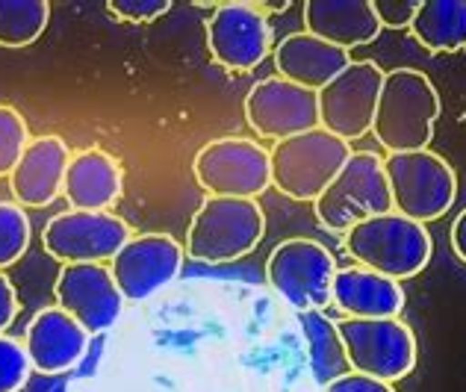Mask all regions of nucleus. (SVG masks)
<instances>
[{
  "mask_svg": "<svg viewBox=\"0 0 466 392\" xmlns=\"http://www.w3.org/2000/svg\"><path fill=\"white\" fill-rule=\"evenodd\" d=\"M437 118L440 95L422 71H387L372 121V136L387 154L425 151L434 139Z\"/></svg>",
  "mask_w": 466,
  "mask_h": 392,
  "instance_id": "1",
  "label": "nucleus"
},
{
  "mask_svg": "<svg viewBox=\"0 0 466 392\" xmlns=\"http://www.w3.org/2000/svg\"><path fill=\"white\" fill-rule=\"evenodd\" d=\"M342 248L354 263L392 280L416 277L431 263L434 242L428 227L399 213H384L342 234Z\"/></svg>",
  "mask_w": 466,
  "mask_h": 392,
  "instance_id": "2",
  "label": "nucleus"
},
{
  "mask_svg": "<svg viewBox=\"0 0 466 392\" xmlns=\"http://www.w3.org/2000/svg\"><path fill=\"white\" fill-rule=\"evenodd\" d=\"M316 222L330 234H349L366 218L392 213L384 159L372 151H351L339 175L313 201Z\"/></svg>",
  "mask_w": 466,
  "mask_h": 392,
  "instance_id": "3",
  "label": "nucleus"
},
{
  "mask_svg": "<svg viewBox=\"0 0 466 392\" xmlns=\"http://www.w3.org/2000/svg\"><path fill=\"white\" fill-rule=\"evenodd\" d=\"M384 175L392 198V213L410 222H437L443 218L458 198L455 168L434 151L387 154Z\"/></svg>",
  "mask_w": 466,
  "mask_h": 392,
  "instance_id": "4",
  "label": "nucleus"
},
{
  "mask_svg": "<svg viewBox=\"0 0 466 392\" xmlns=\"http://www.w3.org/2000/svg\"><path fill=\"white\" fill-rule=\"evenodd\" d=\"M266 234V213L248 198H210L195 210L187 254L198 263H233L251 254Z\"/></svg>",
  "mask_w": 466,
  "mask_h": 392,
  "instance_id": "5",
  "label": "nucleus"
},
{
  "mask_svg": "<svg viewBox=\"0 0 466 392\" xmlns=\"http://www.w3.org/2000/svg\"><path fill=\"white\" fill-rule=\"evenodd\" d=\"M349 156L351 145L330 136L322 127L275 142V148L268 151L272 186L292 201L313 204L328 189V183L339 175Z\"/></svg>",
  "mask_w": 466,
  "mask_h": 392,
  "instance_id": "6",
  "label": "nucleus"
},
{
  "mask_svg": "<svg viewBox=\"0 0 466 392\" xmlns=\"http://www.w3.org/2000/svg\"><path fill=\"white\" fill-rule=\"evenodd\" d=\"M351 372L396 384L416 366V337L401 318H339L334 322Z\"/></svg>",
  "mask_w": 466,
  "mask_h": 392,
  "instance_id": "7",
  "label": "nucleus"
},
{
  "mask_svg": "<svg viewBox=\"0 0 466 392\" xmlns=\"http://www.w3.org/2000/svg\"><path fill=\"white\" fill-rule=\"evenodd\" d=\"M192 175L210 198L257 201L272 186L268 151L254 139H213L195 154Z\"/></svg>",
  "mask_w": 466,
  "mask_h": 392,
  "instance_id": "8",
  "label": "nucleus"
},
{
  "mask_svg": "<svg viewBox=\"0 0 466 392\" xmlns=\"http://www.w3.org/2000/svg\"><path fill=\"white\" fill-rule=\"evenodd\" d=\"M337 263L325 245L313 239H287L275 245L266 260V280L289 307L301 313H316L330 301Z\"/></svg>",
  "mask_w": 466,
  "mask_h": 392,
  "instance_id": "9",
  "label": "nucleus"
},
{
  "mask_svg": "<svg viewBox=\"0 0 466 392\" xmlns=\"http://www.w3.org/2000/svg\"><path fill=\"white\" fill-rule=\"evenodd\" d=\"M384 75L387 71H381L370 59H351L346 71H339L325 89L316 92L319 127L342 142L363 139L366 133H372Z\"/></svg>",
  "mask_w": 466,
  "mask_h": 392,
  "instance_id": "10",
  "label": "nucleus"
},
{
  "mask_svg": "<svg viewBox=\"0 0 466 392\" xmlns=\"http://www.w3.org/2000/svg\"><path fill=\"white\" fill-rule=\"evenodd\" d=\"M130 225L116 213L66 210L45 225L42 248L63 266L106 263L130 239Z\"/></svg>",
  "mask_w": 466,
  "mask_h": 392,
  "instance_id": "11",
  "label": "nucleus"
},
{
  "mask_svg": "<svg viewBox=\"0 0 466 392\" xmlns=\"http://www.w3.org/2000/svg\"><path fill=\"white\" fill-rule=\"evenodd\" d=\"M207 47L228 71H254L272 51V24L260 4H216L207 18Z\"/></svg>",
  "mask_w": 466,
  "mask_h": 392,
  "instance_id": "12",
  "label": "nucleus"
},
{
  "mask_svg": "<svg viewBox=\"0 0 466 392\" xmlns=\"http://www.w3.org/2000/svg\"><path fill=\"white\" fill-rule=\"evenodd\" d=\"M245 121L260 139L284 142L319 127L316 92L301 89L284 77H266L245 95Z\"/></svg>",
  "mask_w": 466,
  "mask_h": 392,
  "instance_id": "13",
  "label": "nucleus"
},
{
  "mask_svg": "<svg viewBox=\"0 0 466 392\" xmlns=\"http://www.w3.org/2000/svg\"><path fill=\"white\" fill-rule=\"evenodd\" d=\"M183 254L187 251L175 236L139 234L121 245V251L109 260V272H113L125 301L139 304L180 275Z\"/></svg>",
  "mask_w": 466,
  "mask_h": 392,
  "instance_id": "14",
  "label": "nucleus"
},
{
  "mask_svg": "<svg viewBox=\"0 0 466 392\" xmlns=\"http://www.w3.org/2000/svg\"><path fill=\"white\" fill-rule=\"evenodd\" d=\"M54 298L56 307L75 316L89 337L109 330L125 310V296L104 263L63 266L54 280Z\"/></svg>",
  "mask_w": 466,
  "mask_h": 392,
  "instance_id": "15",
  "label": "nucleus"
},
{
  "mask_svg": "<svg viewBox=\"0 0 466 392\" xmlns=\"http://www.w3.org/2000/svg\"><path fill=\"white\" fill-rule=\"evenodd\" d=\"M21 342L30 357L33 372L59 375L75 369L80 363L86 346H89V334L63 307H45L27 322Z\"/></svg>",
  "mask_w": 466,
  "mask_h": 392,
  "instance_id": "16",
  "label": "nucleus"
},
{
  "mask_svg": "<svg viewBox=\"0 0 466 392\" xmlns=\"http://www.w3.org/2000/svg\"><path fill=\"white\" fill-rule=\"evenodd\" d=\"M68 159L71 151L59 136L30 139L18 166L9 171V189L15 204L30 206V210L54 204L63 195Z\"/></svg>",
  "mask_w": 466,
  "mask_h": 392,
  "instance_id": "17",
  "label": "nucleus"
},
{
  "mask_svg": "<svg viewBox=\"0 0 466 392\" xmlns=\"http://www.w3.org/2000/svg\"><path fill=\"white\" fill-rule=\"evenodd\" d=\"M125 192V171L104 148H83L71 154L63 183V198L71 210L106 213Z\"/></svg>",
  "mask_w": 466,
  "mask_h": 392,
  "instance_id": "18",
  "label": "nucleus"
},
{
  "mask_svg": "<svg viewBox=\"0 0 466 392\" xmlns=\"http://www.w3.org/2000/svg\"><path fill=\"white\" fill-rule=\"evenodd\" d=\"M272 59H275L278 77H284L310 92L325 89L339 71H346L351 65L349 51H339V47L316 39L308 30L284 35V39L275 45Z\"/></svg>",
  "mask_w": 466,
  "mask_h": 392,
  "instance_id": "19",
  "label": "nucleus"
},
{
  "mask_svg": "<svg viewBox=\"0 0 466 392\" xmlns=\"http://www.w3.org/2000/svg\"><path fill=\"white\" fill-rule=\"evenodd\" d=\"M330 304L346 318H396L404 310V289L392 277L363 266H349L337 268Z\"/></svg>",
  "mask_w": 466,
  "mask_h": 392,
  "instance_id": "20",
  "label": "nucleus"
},
{
  "mask_svg": "<svg viewBox=\"0 0 466 392\" xmlns=\"http://www.w3.org/2000/svg\"><path fill=\"white\" fill-rule=\"evenodd\" d=\"M304 30L339 51H351L375 42L381 21L375 15L372 0H308Z\"/></svg>",
  "mask_w": 466,
  "mask_h": 392,
  "instance_id": "21",
  "label": "nucleus"
},
{
  "mask_svg": "<svg viewBox=\"0 0 466 392\" xmlns=\"http://www.w3.org/2000/svg\"><path fill=\"white\" fill-rule=\"evenodd\" d=\"M410 35L428 54H458L466 47V0H422Z\"/></svg>",
  "mask_w": 466,
  "mask_h": 392,
  "instance_id": "22",
  "label": "nucleus"
},
{
  "mask_svg": "<svg viewBox=\"0 0 466 392\" xmlns=\"http://www.w3.org/2000/svg\"><path fill=\"white\" fill-rule=\"evenodd\" d=\"M51 21L47 0H0V47H27Z\"/></svg>",
  "mask_w": 466,
  "mask_h": 392,
  "instance_id": "23",
  "label": "nucleus"
},
{
  "mask_svg": "<svg viewBox=\"0 0 466 392\" xmlns=\"http://www.w3.org/2000/svg\"><path fill=\"white\" fill-rule=\"evenodd\" d=\"M30 218L15 201H0V272L15 266L30 248Z\"/></svg>",
  "mask_w": 466,
  "mask_h": 392,
  "instance_id": "24",
  "label": "nucleus"
},
{
  "mask_svg": "<svg viewBox=\"0 0 466 392\" xmlns=\"http://www.w3.org/2000/svg\"><path fill=\"white\" fill-rule=\"evenodd\" d=\"M30 145L27 121L15 106L0 104V177H9V171L18 166L21 154Z\"/></svg>",
  "mask_w": 466,
  "mask_h": 392,
  "instance_id": "25",
  "label": "nucleus"
},
{
  "mask_svg": "<svg viewBox=\"0 0 466 392\" xmlns=\"http://www.w3.org/2000/svg\"><path fill=\"white\" fill-rule=\"evenodd\" d=\"M33 372L27 351H24L21 339L0 337V392H21Z\"/></svg>",
  "mask_w": 466,
  "mask_h": 392,
  "instance_id": "26",
  "label": "nucleus"
},
{
  "mask_svg": "<svg viewBox=\"0 0 466 392\" xmlns=\"http://www.w3.org/2000/svg\"><path fill=\"white\" fill-rule=\"evenodd\" d=\"M106 9L113 12V18L127 21V24H148L166 15L171 9L168 0H109Z\"/></svg>",
  "mask_w": 466,
  "mask_h": 392,
  "instance_id": "27",
  "label": "nucleus"
},
{
  "mask_svg": "<svg viewBox=\"0 0 466 392\" xmlns=\"http://www.w3.org/2000/svg\"><path fill=\"white\" fill-rule=\"evenodd\" d=\"M375 15L381 21V27L404 30L410 27V21L420 9V0H375Z\"/></svg>",
  "mask_w": 466,
  "mask_h": 392,
  "instance_id": "28",
  "label": "nucleus"
},
{
  "mask_svg": "<svg viewBox=\"0 0 466 392\" xmlns=\"http://www.w3.org/2000/svg\"><path fill=\"white\" fill-rule=\"evenodd\" d=\"M328 392H396V387L358 372H342L328 381Z\"/></svg>",
  "mask_w": 466,
  "mask_h": 392,
  "instance_id": "29",
  "label": "nucleus"
},
{
  "mask_svg": "<svg viewBox=\"0 0 466 392\" xmlns=\"http://www.w3.org/2000/svg\"><path fill=\"white\" fill-rule=\"evenodd\" d=\"M18 310H21L18 292H15V286H12V280L0 272V337H4L12 327V322L18 318Z\"/></svg>",
  "mask_w": 466,
  "mask_h": 392,
  "instance_id": "30",
  "label": "nucleus"
},
{
  "mask_svg": "<svg viewBox=\"0 0 466 392\" xmlns=\"http://www.w3.org/2000/svg\"><path fill=\"white\" fill-rule=\"evenodd\" d=\"M451 251L461 263H466V210L455 218V225H451Z\"/></svg>",
  "mask_w": 466,
  "mask_h": 392,
  "instance_id": "31",
  "label": "nucleus"
}]
</instances>
